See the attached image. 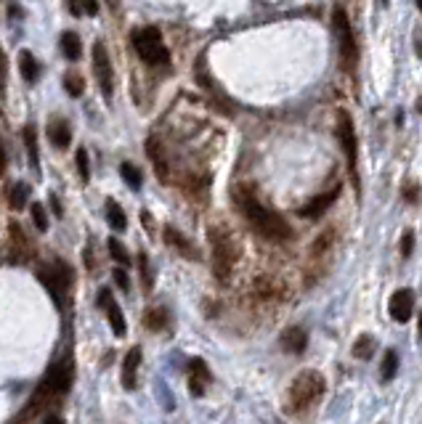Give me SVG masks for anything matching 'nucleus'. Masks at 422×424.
Masks as SVG:
<instances>
[{
	"mask_svg": "<svg viewBox=\"0 0 422 424\" xmlns=\"http://www.w3.org/2000/svg\"><path fill=\"white\" fill-rule=\"evenodd\" d=\"M417 8H420V11H422V0H417Z\"/></svg>",
	"mask_w": 422,
	"mask_h": 424,
	"instance_id": "a18cd8bd",
	"label": "nucleus"
},
{
	"mask_svg": "<svg viewBox=\"0 0 422 424\" xmlns=\"http://www.w3.org/2000/svg\"><path fill=\"white\" fill-rule=\"evenodd\" d=\"M375 350H377V342H375L372 334H361V337L353 342V356L361 358V361L372 358V356H375Z\"/></svg>",
	"mask_w": 422,
	"mask_h": 424,
	"instance_id": "a878e982",
	"label": "nucleus"
},
{
	"mask_svg": "<svg viewBox=\"0 0 422 424\" xmlns=\"http://www.w3.org/2000/svg\"><path fill=\"white\" fill-rule=\"evenodd\" d=\"M72 382H75V358L64 353L45 369V377L33 392V398L27 401L22 413H16L8 424H30L40 411H48L54 403L61 401L66 392L72 390Z\"/></svg>",
	"mask_w": 422,
	"mask_h": 424,
	"instance_id": "f257e3e1",
	"label": "nucleus"
},
{
	"mask_svg": "<svg viewBox=\"0 0 422 424\" xmlns=\"http://www.w3.org/2000/svg\"><path fill=\"white\" fill-rule=\"evenodd\" d=\"M382 3H388V0H382Z\"/></svg>",
	"mask_w": 422,
	"mask_h": 424,
	"instance_id": "49530a36",
	"label": "nucleus"
},
{
	"mask_svg": "<svg viewBox=\"0 0 422 424\" xmlns=\"http://www.w3.org/2000/svg\"><path fill=\"white\" fill-rule=\"evenodd\" d=\"M24 143H27V154H30V162H33V170L40 173V154H37V135H35V128L27 125L24 128Z\"/></svg>",
	"mask_w": 422,
	"mask_h": 424,
	"instance_id": "bb28decb",
	"label": "nucleus"
},
{
	"mask_svg": "<svg viewBox=\"0 0 422 424\" xmlns=\"http://www.w3.org/2000/svg\"><path fill=\"white\" fill-rule=\"evenodd\" d=\"M417 332H420V339H422V313H420V327H417Z\"/></svg>",
	"mask_w": 422,
	"mask_h": 424,
	"instance_id": "c03bdc74",
	"label": "nucleus"
},
{
	"mask_svg": "<svg viewBox=\"0 0 422 424\" xmlns=\"http://www.w3.org/2000/svg\"><path fill=\"white\" fill-rule=\"evenodd\" d=\"M332 24H335V35H337V45H340V56H343V66L348 72L356 69L358 61V45L356 37H353V30H351V22L343 8H335L332 13Z\"/></svg>",
	"mask_w": 422,
	"mask_h": 424,
	"instance_id": "6e6552de",
	"label": "nucleus"
},
{
	"mask_svg": "<svg viewBox=\"0 0 422 424\" xmlns=\"http://www.w3.org/2000/svg\"><path fill=\"white\" fill-rule=\"evenodd\" d=\"M337 196H340V186H335V188H329L327 194L314 196L311 202H305V205L300 207V210H298V215H300V218H308V220L319 218V215H324V212H327V207L335 205Z\"/></svg>",
	"mask_w": 422,
	"mask_h": 424,
	"instance_id": "4468645a",
	"label": "nucleus"
},
{
	"mask_svg": "<svg viewBox=\"0 0 422 424\" xmlns=\"http://www.w3.org/2000/svg\"><path fill=\"white\" fill-rule=\"evenodd\" d=\"M51 207H54V212H56V215L61 218V205H59V199H56L54 194H51Z\"/></svg>",
	"mask_w": 422,
	"mask_h": 424,
	"instance_id": "a19ab883",
	"label": "nucleus"
},
{
	"mask_svg": "<svg viewBox=\"0 0 422 424\" xmlns=\"http://www.w3.org/2000/svg\"><path fill=\"white\" fill-rule=\"evenodd\" d=\"M19 72H22V77L33 85V83H37V77H40V66H37V61H35V56L30 54V51H22L19 54Z\"/></svg>",
	"mask_w": 422,
	"mask_h": 424,
	"instance_id": "aec40b11",
	"label": "nucleus"
},
{
	"mask_svg": "<svg viewBox=\"0 0 422 424\" xmlns=\"http://www.w3.org/2000/svg\"><path fill=\"white\" fill-rule=\"evenodd\" d=\"M165 241H168V244H170V247H173V250L178 252V255H184V258H189V260H202V252L197 250L194 244L186 239L184 234H178V231L170 229V226L165 229Z\"/></svg>",
	"mask_w": 422,
	"mask_h": 424,
	"instance_id": "f3484780",
	"label": "nucleus"
},
{
	"mask_svg": "<svg viewBox=\"0 0 422 424\" xmlns=\"http://www.w3.org/2000/svg\"><path fill=\"white\" fill-rule=\"evenodd\" d=\"M139 268H141V281H143V289L149 292L154 286V279H152V265H149V258L141 252L139 255Z\"/></svg>",
	"mask_w": 422,
	"mask_h": 424,
	"instance_id": "2f4dec72",
	"label": "nucleus"
},
{
	"mask_svg": "<svg viewBox=\"0 0 422 424\" xmlns=\"http://www.w3.org/2000/svg\"><path fill=\"white\" fill-rule=\"evenodd\" d=\"M77 173H80V178H83V183H88L90 181V167H88V152L86 149H77Z\"/></svg>",
	"mask_w": 422,
	"mask_h": 424,
	"instance_id": "473e14b6",
	"label": "nucleus"
},
{
	"mask_svg": "<svg viewBox=\"0 0 422 424\" xmlns=\"http://www.w3.org/2000/svg\"><path fill=\"white\" fill-rule=\"evenodd\" d=\"M143 327L149 329V332H163L168 327V310L165 308H152V310H146L143 315Z\"/></svg>",
	"mask_w": 422,
	"mask_h": 424,
	"instance_id": "393cba45",
	"label": "nucleus"
},
{
	"mask_svg": "<svg viewBox=\"0 0 422 424\" xmlns=\"http://www.w3.org/2000/svg\"><path fill=\"white\" fill-rule=\"evenodd\" d=\"M388 313L393 321H399V324H406L414 313V294L411 289H399V292H393V297L388 300Z\"/></svg>",
	"mask_w": 422,
	"mask_h": 424,
	"instance_id": "ddd939ff",
	"label": "nucleus"
},
{
	"mask_svg": "<svg viewBox=\"0 0 422 424\" xmlns=\"http://www.w3.org/2000/svg\"><path fill=\"white\" fill-rule=\"evenodd\" d=\"M107 220H109V226H112L115 231H125V229H128V218H125L122 207H119L115 199H107Z\"/></svg>",
	"mask_w": 422,
	"mask_h": 424,
	"instance_id": "b1692460",
	"label": "nucleus"
},
{
	"mask_svg": "<svg viewBox=\"0 0 422 424\" xmlns=\"http://www.w3.org/2000/svg\"><path fill=\"white\" fill-rule=\"evenodd\" d=\"M37 279L43 284L48 294L54 297V303L61 308L66 303V297H69V289H72V281H75V273L72 268L61 260H54V262H43L40 268H37Z\"/></svg>",
	"mask_w": 422,
	"mask_h": 424,
	"instance_id": "39448f33",
	"label": "nucleus"
},
{
	"mask_svg": "<svg viewBox=\"0 0 422 424\" xmlns=\"http://www.w3.org/2000/svg\"><path fill=\"white\" fill-rule=\"evenodd\" d=\"M146 157L152 159L157 178H160L163 183H168V159L163 157V146H160V141H157L154 135L152 138H146Z\"/></svg>",
	"mask_w": 422,
	"mask_h": 424,
	"instance_id": "6ab92c4d",
	"label": "nucleus"
},
{
	"mask_svg": "<svg viewBox=\"0 0 422 424\" xmlns=\"http://www.w3.org/2000/svg\"><path fill=\"white\" fill-rule=\"evenodd\" d=\"M139 366H141V348H130L122 361V387L136 390L139 387Z\"/></svg>",
	"mask_w": 422,
	"mask_h": 424,
	"instance_id": "dca6fc26",
	"label": "nucleus"
},
{
	"mask_svg": "<svg viewBox=\"0 0 422 424\" xmlns=\"http://www.w3.org/2000/svg\"><path fill=\"white\" fill-rule=\"evenodd\" d=\"M186 371H189V392H192L194 398H202L207 392V387H210V380H213L207 363L202 358H189Z\"/></svg>",
	"mask_w": 422,
	"mask_h": 424,
	"instance_id": "f8f14e48",
	"label": "nucleus"
},
{
	"mask_svg": "<svg viewBox=\"0 0 422 424\" xmlns=\"http://www.w3.org/2000/svg\"><path fill=\"white\" fill-rule=\"evenodd\" d=\"M45 135H48V141L54 143L56 149H69V143H72V128L66 125V120H59V117L48 122Z\"/></svg>",
	"mask_w": 422,
	"mask_h": 424,
	"instance_id": "a211bd4d",
	"label": "nucleus"
},
{
	"mask_svg": "<svg viewBox=\"0 0 422 424\" xmlns=\"http://www.w3.org/2000/svg\"><path fill=\"white\" fill-rule=\"evenodd\" d=\"M83 13H88V16H96V13H98V0H83Z\"/></svg>",
	"mask_w": 422,
	"mask_h": 424,
	"instance_id": "4c0bfd02",
	"label": "nucleus"
},
{
	"mask_svg": "<svg viewBox=\"0 0 422 424\" xmlns=\"http://www.w3.org/2000/svg\"><path fill=\"white\" fill-rule=\"evenodd\" d=\"M255 289H258V294L263 297V300H271V297H276V284H271L269 279H260V281L255 284Z\"/></svg>",
	"mask_w": 422,
	"mask_h": 424,
	"instance_id": "f704fd0d",
	"label": "nucleus"
},
{
	"mask_svg": "<svg viewBox=\"0 0 422 424\" xmlns=\"http://www.w3.org/2000/svg\"><path fill=\"white\" fill-rule=\"evenodd\" d=\"M417 111H420V114H422V96L417 98Z\"/></svg>",
	"mask_w": 422,
	"mask_h": 424,
	"instance_id": "79ce46f5",
	"label": "nucleus"
},
{
	"mask_svg": "<svg viewBox=\"0 0 422 424\" xmlns=\"http://www.w3.org/2000/svg\"><path fill=\"white\" fill-rule=\"evenodd\" d=\"M141 223H143V229L149 231V234H154V218H152V212H141Z\"/></svg>",
	"mask_w": 422,
	"mask_h": 424,
	"instance_id": "58836bf2",
	"label": "nucleus"
},
{
	"mask_svg": "<svg viewBox=\"0 0 422 424\" xmlns=\"http://www.w3.org/2000/svg\"><path fill=\"white\" fill-rule=\"evenodd\" d=\"M112 276H115V284H117L119 289H125V292H128L130 279H128V273H125V268H122V265H119V268H115V273H112Z\"/></svg>",
	"mask_w": 422,
	"mask_h": 424,
	"instance_id": "c9c22d12",
	"label": "nucleus"
},
{
	"mask_svg": "<svg viewBox=\"0 0 422 424\" xmlns=\"http://www.w3.org/2000/svg\"><path fill=\"white\" fill-rule=\"evenodd\" d=\"M43 424H64V419L59 416V413H54V411H45V416H43Z\"/></svg>",
	"mask_w": 422,
	"mask_h": 424,
	"instance_id": "ea45409f",
	"label": "nucleus"
},
{
	"mask_svg": "<svg viewBox=\"0 0 422 424\" xmlns=\"http://www.w3.org/2000/svg\"><path fill=\"white\" fill-rule=\"evenodd\" d=\"M30 212H33L35 229L40 231V234H45V231H48V215H45V207L40 205V202H35V205H30Z\"/></svg>",
	"mask_w": 422,
	"mask_h": 424,
	"instance_id": "c756f323",
	"label": "nucleus"
},
{
	"mask_svg": "<svg viewBox=\"0 0 422 424\" xmlns=\"http://www.w3.org/2000/svg\"><path fill=\"white\" fill-rule=\"evenodd\" d=\"M107 247H109V255H112V260L117 262V265H125L128 268L130 265V255H128V250L119 244L117 239H109L107 241Z\"/></svg>",
	"mask_w": 422,
	"mask_h": 424,
	"instance_id": "c85d7f7f",
	"label": "nucleus"
},
{
	"mask_svg": "<svg viewBox=\"0 0 422 424\" xmlns=\"http://www.w3.org/2000/svg\"><path fill=\"white\" fill-rule=\"evenodd\" d=\"M35 255L33 241L24 236L19 223H8V250H6V260L8 262H27Z\"/></svg>",
	"mask_w": 422,
	"mask_h": 424,
	"instance_id": "9d476101",
	"label": "nucleus"
},
{
	"mask_svg": "<svg viewBox=\"0 0 422 424\" xmlns=\"http://www.w3.org/2000/svg\"><path fill=\"white\" fill-rule=\"evenodd\" d=\"M96 303L98 308L107 313V321H109V327H112V332H115V337H125V334H128V324H125V315L119 310L117 300L112 297V292H109V289H98Z\"/></svg>",
	"mask_w": 422,
	"mask_h": 424,
	"instance_id": "9b49d317",
	"label": "nucleus"
},
{
	"mask_svg": "<svg viewBox=\"0 0 422 424\" xmlns=\"http://www.w3.org/2000/svg\"><path fill=\"white\" fill-rule=\"evenodd\" d=\"M417 196H420V188H417V183H409V186H404V199L406 202H417Z\"/></svg>",
	"mask_w": 422,
	"mask_h": 424,
	"instance_id": "e433bc0d",
	"label": "nucleus"
},
{
	"mask_svg": "<svg viewBox=\"0 0 422 424\" xmlns=\"http://www.w3.org/2000/svg\"><path fill=\"white\" fill-rule=\"evenodd\" d=\"M399 250H401V258H411V250H414V231H404Z\"/></svg>",
	"mask_w": 422,
	"mask_h": 424,
	"instance_id": "72a5a7b5",
	"label": "nucleus"
},
{
	"mask_svg": "<svg viewBox=\"0 0 422 424\" xmlns=\"http://www.w3.org/2000/svg\"><path fill=\"white\" fill-rule=\"evenodd\" d=\"M324 390H327V380L319 371L314 369L300 371L293 380V384H290L287 395H284V411L293 413V416H300V413L314 408L316 403L322 401Z\"/></svg>",
	"mask_w": 422,
	"mask_h": 424,
	"instance_id": "7ed1b4c3",
	"label": "nucleus"
},
{
	"mask_svg": "<svg viewBox=\"0 0 422 424\" xmlns=\"http://www.w3.org/2000/svg\"><path fill=\"white\" fill-rule=\"evenodd\" d=\"M396 374H399V353H396V350H385L382 363H380V380L390 382Z\"/></svg>",
	"mask_w": 422,
	"mask_h": 424,
	"instance_id": "4be33fe9",
	"label": "nucleus"
},
{
	"mask_svg": "<svg viewBox=\"0 0 422 424\" xmlns=\"http://www.w3.org/2000/svg\"><path fill=\"white\" fill-rule=\"evenodd\" d=\"M133 48L141 56V61L149 66H160L170 61V51L163 43V32L157 27H141L133 32Z\"/></svg>",
	"mask_w": 422,
	"mask_h": 424,
	"instance_id": "423d86ee",
	"label": "nucleus"
},
{
	"mask_svg": "<svg viewBox=\"0 0 422 424\" xmlns=\"http://www.w3.org/2000/svg\"><path fill=\"white\" fill-rule=\"evenodd\" d=\"M337 141L343 146L348 159V173L353 178V186H356L358 194V141H356V131H353V120L346 109H337Z\"/></svg>",
	"mask_w": 422,
	"mask_h": 424,
	"instance_id": "0eeeda50",
	"label": "nucleus"
},
{
	"mask_svg": "<svg viewBox=\"0 0 422 424\" xmlns=\"http://www.w3.org/2000/svg\"><path fill=\"white\" fill-rule=\"evenodd\" d=\"M119 175L125 178V183H128L133 191H139L141 183H143V175H141V170L136 167V164H130V162H125L122 167H119Z\"/></svg>",
	"mask_w": 422,
	"mask_h": 424,
	"instance_id": "cd10ccee",
	"label": "nucleus"
},
{
	"mask_svg": "<svg viewBox=\"0 0 422 424\" xmlns=\"http://www.w3.org/2000/svg\"><path fill=\"white\" fill-rule=\"evenodd\" d=\"M6 199H8V207H11V210H24V207H27V202H30V186H27V183L8 186V194H6Z\"/></svg>",
	"mask_w": 422,
	"mask_h": 424,
	"instance_id": "412c9836",
	"label": "nucleus"
},
{
	"mask_svg": "<svg viewBox=\"0 0 422 424\" xmlns=\"http://www.w3.org/2000/svg\"><path fill=\"white\" fill-rule=\"evenodd\" d=\"M210 247H213V273L221 284H228L239 258L237 241L231 239V234L223 226H216L210 229Z\"/></svg>",
	"mask_w": 422,
	"mask_h": 424,
	"instance_id": "20e7f679",
	"label": "nucleus"
},
{
	"mask_svg": "<svg viewBox=\"0 0 422 424\" xmlns=\"http://www.w3.org/2000/svg\"><path fill=\"white\" fill-rule=\"evenodd\" d=\"M59 43H61V51L69 61H77L80 56H83V45H80V37L75 32H64L59 37Z\"/></svg>",
	"mask_w": 422,
	"mask_h": 424,
	"instance_id": "5701e85b",
	"label": "nucleus"
},
{
	"mask_svg": "<svg viewBox=\"0 0 422 424\" xmlns=\"http://www.w3.org/2000/svg\"><path fill=\"white\" fill-rule=\"evenodd\" d=\"M279 348L290 356H300L308 348V332L303 327H287L279 334Z\"/></svg>",
	"mask_w": 422,
	"mask_h": 424,
	"instance_id": "2eb2a0df",
	"label": "nucleus"
},
{
	"mask_svg": "<svg viewBox=\"0 0 422 424\" xmlns=\"http://www.w3.org/2000/svg\"><path fill=\"white\" fill-rule=\"evenodd\" d=\"M234 199H237L239 212L245 215V220L258 231L260 236L274 241H287L293 236V229L287 226V220L281 218V215H276V212H271L269 207L260 205V199L250 188H237Z\"/></svg>",
	"mask_w": 422,
	"mask_h": 424,
	"instance_id": "f03ea898",
	"label": "nucleus"
},
{
	"mask_svg": "<svg viewBox=\"0 0 422 424\" xmlns=\"http://www.w3.org/2000/svg\"><path fill=\"white\" fill-rule=\"evenodd\" d=\"M93 75L98 80V87L104 96H112L115 90V69H112V61H109V54L104 43H93Z\"/></svg>",
	"mask_w": 422,
	"mask_h": 424,
	"instance_id": "1a4fd4ad",
	"label": "nucleus"
},
{
	"mask_svg": "<svg viewBox=\"0 0 422 424\" xmlns=\"http://www.w3.org/2000/svg\"><path fill=\"white\" fill-rule=\"evenodd\" d=\"M64 87L69 96L77 98V96H83V90H86V80L80 75H72V72H69V75L64 77Z\"/></svg>",
	"mask_w": 422,
	"mask_h": 424,
	"instance_id": "7c9ffc66",
	"label": "nucleus"
},
{
	"mask_svg": "<svg viewBox=\"0 0 422 424\" xmlns=\"http://www.w3.org/2000/svg\"><path fill=\"white\" fill-rule=\"evenodd\" d=\"M109 6H112V8H117V0H107Z\"/></svg>",
	"mask_w": 422,
	"mask_h": 424,
	"instance_id": "37998d69",
	"label": "nucleus"
}]
</instances>
